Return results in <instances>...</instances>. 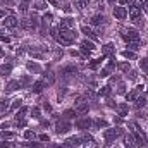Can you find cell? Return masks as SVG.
I'll list each match as a JSON object with an SVG mask.
<instances>
[{"instance_id":"obj_1","label":"cell","mask_w":148,"mask_h":148,"mask_svg":"<svg viewBox=\"0 0 148 148\" xmlns=\"http://www.w3.org/2000/svg\"><path fill=\"white\" fill-rule=\"evenodd\" d=\"M140 12H141V3H131L129 5V17H131V21H138L140 19Z\"/></svg>"},{"instance_id":"obj_33","label":"cell","mask_w":148,"mask_h":148,"mask_svg":"<svg viewBox=\"0 0 148 148\" xmlns=\"http://www.w3.org/2000/svg\"><path fill=\"white\" fill-rule=\"evenodd\" d=\"M31 116H33L34 119H40V109H36V107L31 109Z\"/></svg>"},{"instance_id":"obj_16","label":"cell","mask_w":148,"mask_h":148,"mask_svg":"<svg viewBox=\"0 0 148 148\" xmlns=\"http://www.w3.org/2000/svg\"><path fill=\"white\" fill-rule=\"evenodd\" d=\"M114 50H116V47H114V43H107V45L103 47V53H105V55H110V53H112Z\"/></svg>"},{"instance_id":"obj_7","label":"cell","mask_w":148,"mask_h":148,"mask_svg":"<svg viewBox=\"0 0 148 148\" xmlns=\"http://www.w3.org/2000/svg\"><path fill=\"white\" fill-rule=\"evenodd\" d=\"M114 16H116L117 19H121V21H122V19H126L128 10H126L124 7H116V9H114Z\"/></svg>"},{"instance_id":"obj_9","label":"cell","mask_w":148,"mask_h":148,"mask_svg":"<svg viewBox=\"0 0 148 148\" xmlns=\"http://www.w3.org/2000/svg\"><path fill=\"white\" fill-rule=\"evenodd\" d=\"M90 22H91L93 26H100V24H103V22H105V17H103V16H100V14H95V16L90 19Z\"/></svg>"},{"instance_id":"obj_41","label":"cell","mask_w":148,"mask_h":148,"mask_svg":"<svg viewBox=\"0 0 148 148\" xmlns=\"http://www.w3.org/2000/svg\"><path fill=\"white\" fill-rule=\"evenodd\" d=\"M0 41H3V43H9V41H10V38H9V36H0Z\"/></svg>"},{"instance_id":"obj_49","label":"cell","mask_w":148,"mask_h":148,"mask_svg":"<svg viewBox=\"0 0 148 148\" xmlns=\"http://www.w3.org/2000/svg\"><path fill=\"white\" fill-rule=\"evenodd\" d=\"M107 2H109V3H114V2H116V0H107Z\"/></svg>"},{"instance_id":"obj_12","label":"cell","mask_w":148,"mask_h":148,"mask_svg":"<svg viewBox=\"0 0 148 148\" xmlns=\"http://www.w3.org/2000/svg\"><path fill=\"white\" fill-rule=\"evenodd\" d=\"M81 31H83L86 36H90L91 40H97V34H95V31H93L91 28H88V26H83V28H81Z\"/></svg>"},{"instance_id":"obj_28","label":"cell","mask_w":148,"mask_h":148,"mask_svg":"<svg viewBox=\"0 0 148 148\" xmlns=\"http://www.w3.org/2000/svg\"><path fill=\"white\" fill-rule=\"evenodd\" d=\"M52 19H53V16H52L50 12H45V14H43V22H50Z\"/></svg>"},{"instance_id":"obj_10","label":"cell","mask_w":148,"mask_h":148,"mask_svg":"<svg viewBox=\"0 0 148 148\" xmlns=\"http://www.w3.org/2000/svg\"><path fill=\"white\" fill-rule=\"evenodd\" d=\"M74 110H76V114H79V116H81V114H86V112H88V103L81 102V103H78V105H76V109H74Z\"/></svg>"},{"instance_id":"obj_15","label":"cell","mask_w":148,"mask_h":148,"mask_svg":"<svg viewBox=\"0 0 148 148\" xmlns=\"http://www.w3.org/2000/svg\"><path fill=\"white\" fill-rule=\"evenodd\" d=\"M66 145L67 147H78V145H81V138H69L66 141Z\"/></svg>"},{"instance_id":"obj_24","label":"cell","mask_w":148,"mask_h":148,"mask_svg":"<svg viewBox=\"0 0 148 148\" xmlns=\"http://www.w3.org/2000/svg\"><path fill=\"white\" fill-rule=\"evenodd\" d=\"M74 2H76L78 9H84V7L88 5V2H90V0H74Z\"/></svg>"},{"instance_id":"obj_11","label":"cell","mask_w":148,"mask_h":148,"mask_svg":"<svg viewBox=\"0 0 148 148\" xmlns=\"http://www.w3.org/2000/svg\"><path fill=\"white\" fill-rule=\"evenodd\" d=\"M17 88H21V83H19V81H10V83L7 84L5 91H7V93H10V91H16Z\"/></svg>"},{"instance_id":"obj_17","label":"cell","mask_w":148,"mask_h":148,"mask_svg":"<svg viewBox=\"0 0 148 148\" xmlns=\"http://www.w3.org/2000/svg\"><path fill=\"white\" fill-rule=\"evenodd\" d=\"M145 105H147V98H145V97H138V98H136V107L141 109V107H145Z\"/></svg>"},{"instance_id":"obj_35","label":"cell","mask_w":148,"mask_h":148,"mask_svg":"<svg viewBox=\"0 0 148 148\" xmlns=\"http://www.w3.org/2000/svg\"><path fill=\"white\" fill-rule=\"evenodd\" d=\"M64 116H66L67 119H71V117H74V116H76V110H66V112H64Z\"/></svg>"},{"instance_id":"obj_25","label":"cell","mask_w":148,"mask_h":148,"mask_svg":"<svg viewBox=\"0 0 148 148\" xmlns=\"http://www.w3.org/2000/svg\"><path fill=\"white\" fill-rule=\"evenodd\" d=\"M62 72H64V74H67V72H76V66H67V67L62 69Z\"/></svg>"},{"instance_id":"obj_5","label":"cell","mask_w":148,"mask_h":148,"mask_svg":"<svg viewBox=\"0 0 148 148\" xmlns=\"http://www.w3.org/2000/svg\"><path fill=\"white\" fill-rule=\"evenodd\" d=\"M95 48H97V47L93 45V41H88V40H84V41L81 43V50H83L86 55H90V52H93Z\"/></svg>"},{"instance_id":"obj_23","label":"cell","mask_w":148,"mask_h":148,"mask_svg":"<svg viewBox=\"0 0 148 148\" xmlns=\"http://www.w3.org/2000/svg\"><path fill=\"white\" fill-rule=\"evenodd\" d=\"M21 105H22V100H21V98H17V100H14V103L10 105V110H16V109H19Z\"/></svg>"},{"instance_id":"obj_26","label":"cell","mask_w":148,"mask_h":148,"mask_svg":"<svg viewBox=\"0 0 148 148\" xmlns=\"http://www.w3.org/2000/svg\"><path fill=\"white\" fill-rule=\"evenodd\" d=\"M95 128H107V122L102 121V119H97L95 121Z\"/></svg>"},{"instance_id":"obj_36","label":"cell","mask_w":148,"mask_h":148,"mask_svg":"<svg viewBox=\"0 0 148 148\" xmlns=\"http://www.w3.org/2000/svg\"><path fill=\"white\" fill-rule=\"evenodd\" d=\"M24 138H26V140H33V138H34V133H33V131H26V133H24Z\"/></svg>"},{"instance_id":"obj_21","label":"cell","mask_w":148,"mask_h":148,"mask_svg":"<svg viewBox=\"0 0 148 148\" xmlns=\"http://www.w3.org/2000/svg\"><path fill=\"white\" fill-rule=\"evenodd\" d=\"M140 66H141L143 72H145V74H148V57H147V59H143V60L140 62Z\"/></svg>"},{"instance_id":"obj_45","label":"cell","mask_w":148,"mask_h":148,"mask_svg":"<svg viewBox=\"0 0 148 148\" xmlns=\"http://www.w3.org/2000/svg\"><path fill=\"white\" fill-rule=\"evenodd\" d=\"M9 126H10V124H9V122H3V124H2V126H0V129H3V131H5V129H7V128H9Z\"/></svg>"},{"instance_id":"obj_3","label":"cell","mask_w":148,"mask_h":148,"mask_svg":"<svg viewBox=\"0 0 148 148\" xmlns=\"http://www.w3.org/2000/svg\"><path fill=\"white\" fill-rule=\"evenodd\" d=\"M119 134H121V129H119V128H116V129H107V131L103 133V138H105L107 143H112Z\"/></svg>"},{"instance_id":"obj_38","label":"cell","mask_w":148,"mask_h":148,"mask_svg":"<svg viewBox=\"0 0 148 148\" xmlns=\"http://www.w3.org/2000/svg\"><path fill=\"white\" fill-rule=\"evenodd\" d=\"M0 148H14V145L9 143V141H5V143H0Z\"/></svg>"},{"instance_id":"obj_14","label":"cell","mask_w":148,"mask_h":148,"mask_svg":"<svg viewBox=\"0 0 148 148\" xmlns=\"http://www.w3.org/2000/svg\"><path fill=\"white\" fill-rule=\"evenodd\" d=\"M43 84H45V83H43L41 79H40V81H36V83L33 84V88H31V91H33V93H40V91L43 90Z\"/></svg>"},{"instance_id":"obj_19","label":"cell","mask_w":148,"mask_h":148,"mask_svg":"<svg viewBox=\"0 0 148 148\" xmlns=\"http://www.w3.org/2000/svg\"><path fill=\"white\" fill-rule=\"evenodd\" d=\"M21 147L22 148H43V145H40V143H21Z\"/></svg>"},{"instance_id":"obj_47","label":"cell","mask_w":148,"mask_h":148,"mask_svg":"<svg viewBox=\"0 0 148 148\" xmlns=\"http://www.w3.org/2000/svg\"><path fill=\"white\" fill-rule=\"evenodd\" d=\"M141 5H143V9H145V12L148 14V2H145V3H141Z\"/></svg>"},{"instance_id":"obj_20","label":"cell","mask_w":148,"mask_h":148,"mask_svg":"<svg viewBox=\"0 0 148 148\" xmlns=\"http://www.w3.org/2000/svg\"><path fill=\"white\" fill-rule=\"evenodd\" d=\"M133 141H134V138H133V136H126V143H124V147H126V148H134Z\"/></svg>"},{"instance_id":"obj_29","label":"cell","mask_w":148,"mask_h":148,"mask_svg":"<svg viewBox=\"0 0 148 148\" xmlns=\"http://www.w3.org/2000/svg\"><path fill=\"white\" fill-rule=\"evenodd\" d=\"M100 64H102V59H97V60H93V62L90 64V69H97Z\"/></svg>"},{"instance_id":"obj_27","label":"cell","mask_w":148,"mask_h":148,"mask_svg":"<svg viewBox=\"0 0 148 148\" xmlns=\"http://www.w3.org/2000/svg\"><path fill=\"white\" fill-rule=\"evenodd\" d=\"M7 107H9V100L7 98H2L0 100V110H5Z\"/></svg>"},{"instance_id":"obj_50","label":"cell","mask_w":148,"mask_h":148,"mask_svg":"<svg viewBox=\"0 0 148 148\" xmlns=\"http://www.w3.org/2000/svg\"><path fill=\"white\" fill-rule=\"evenodd\" d=\"M2 55H3V52H2V50H0V57H2Z\"/></svg>"},{"instance_id":"obj_48","label":"cell","mask_w":148,"mask_h":148,"mask_svg":"<svg viewBox=\"0 0 148 148\" xmlns=\"http://www.w3.org/2000/svg\"><path fill=\"white\" fill-rule=\"evenodd\" d=\"M3 16H5V12H3V10H0V17H3Z\"/></svg>"},{"instance_id":"obj_4","label":"cell","mask_w":148,"mask_h":148,"mask_svg":"<svg viewBox=\"0 0 148 148\" xmlns=\"http://www.w3.org/2000/svg\"><path fill=\"white\" fill-rule=\"evenodd\" d=\"M69 129H71V124H69V122H66V121L57 122V126H55V131H57L59 134H66Z\"/></svg>"},{"instance_id":"obj_6","label":"cell","mask_w":148,"mask_h":148,"mask_svg":"<svg viewBox=\"0 0 148 148\" xmlns=\"http://www.w3.org/2000/svg\"><path fill=\"white\" fill-rule=\"evenodd\" d=\"M17 24H19V21H17L14 16H9V17L3 19V26H5V28H16Z\"/></svg>"},{"instance_id":"obj_32","label":"cell","mask_w":148,"mask_h":148,"mask_svg":"<svg viewBox=\"0 0 148 148\" xmlns=\"http://www.w3.org/2000/svg\"><path fill=\"white\" fill-rule=\"evenodd\" d=\"M100 95H105V97L110 95V86H103V88L100 90Z\"/></svg>"},{"instance_id":"obj_13","label":"cell","mask_w":148,"mask_h":148,"mask_svg":"<svg viewBox=\"0 0 148 148\" xmlns=\"http://www.w3.org/2000/svg\"><path fill=\"white\" fill-rule=\"evenodd\" d=\"M10 71H12V64H3V66H0V76H7Z\"/></svg>"},{"instance_id":"obj_8","label":"cell","mask_w":148,"mask_h":148,"mask_svg":"<svg viewBox=\"0 0 148 148\" xmlns=\"http://www.w3.org/2000/svg\"><path fill=\"white\" fill-rule=\"evenodd\" d=\"M91 126V121L88 119V117H84V119H79L78 122H76V128L78 129H88Z\"/></svg>"},{"instance_id":"obj_34","label":"cell","mask_w":148,"mask_h":148,"mask_svg":"<svg viewBox=\"0 0 148 148\" xmlns=\"http://www.w3.org/2000/svg\"><path fill=\"white\" fill-rule=\"evenodd\" d=\"M119 69H121V71H129V64H128V62H121V64H119Z\"/></svg>"},{"instance_id":"obj_37","label":"cell","mask_w":148,"mask_h":148,"mask_svg":"<svg viewBox=\"0 0 148 148\" xmlns=\"http://www.w3.org/2000/svg\"><path fill=\"white\" fill-rule=\"evenodd\" d=\"M128 76H129V79H131V81H136V78H138V74H136V71H131V72L128 74Z\"/></svg>"},{"instance_id":"obj_46","label":"cell","mask_w":148,"mask_h":148,"mask_svg":"<svg viewBox=\"0 0 148 148\" xmlns=\"http://www.w3.org/2000/svg\"><path fill=\"white\" fill-rule=\"evenodd\" d=\"M43 109H45V110H48V112H50V110H52V107H50V105H48V103H43Z\"/></svg>"},{"instance_id":"obj_40","label":"cell","mask_w":148,"mask_h":148,"mask_svg":"<svg viewBox=\"0 0 148 148\" xmlns=\"http://www.w3.org/2000/svg\"><path fill=\"white\" fill-rule=\"evenodd\" d=\"M62 9H64V12H71V7H69V3H64V5H62Z\"/></svg>"},{"instance_id":"obj_30","label":"cell","mask_w":148,"mask_h":148,"mask_svg":"<svg viewBox=\"0 0 148 148\" xmlns=\"http://www.w3.org/2000/svg\"><path fill=\"white\" fill-rule=\"evenodd\" d=\"M128 48H131V50H138V48H140V43H138V41H133V43H128Z\"/></svg>"},{"instance_id":"obj_2","label":"cell","mask_w":148,"mask_h":148,"mask_svg":"<svg viewBox=\"0 0 148 148\" xmlns=\"http://www.w3.org/2000/svg\"><path fill=\"white\" fill-rule=\"evenodd\" d=\"M122 38H124L128 43H133V41H138V40H140V34H138L136 29H124Z\"/></svg>"},{"instance_id":"obj_31","label":"cell","mask_w":148,"mask_h":148,"mask_svg":"<svg viewBox=\"0 0 148 148\" xmlns=\"http://www.w3.org/2000/svg\"><path fill=\"white\" fill-rule=\"evenodd\" d=\"M122 55H124V59H134L136 55L133 53V52H129V50H126V52H122Z\"/></svg>"},{"instance_id":"obj_44","label":"cell","mask_w":148,"mask_h":148,"mask_svg":"<svg viewBox=\"0 0 148 148\" xmlns=\"http://www.w3.org/2000/svg\"><path fill=\"white\" fill-rule=\"evenodd\" d=\"M34 7H36V9H43V7H45V3H43V2H38Z\"/></svg>"},{"instance_id":"obj_22","label":"cell","mask_w":148,"mask_h":148,"mask_svg":"<svg viewBox=\"0 0 148 148\" xmlns=\"http://www.w3.org/2000/svg\"><path fill=\"white\" fill-rule=\"evenodd\" d=\"M28 69H29L31 72H40V66H36V64H33V62L28 64Z\"/></svg>"},{"instance_id":"obj_43","label":"cell","mask_w":148,"mask_h":148,"mask_svg":"<svg viewBox=\"0 0 148 148\" xmlns=\"http://www.w3.org/2000/svg\"><path fill=\"white\" fill-rule=\"evenodd\" d=\"M40 140H41V141H48L50 138H48V134H41V136H40Z\"/></svg>"},{"instance_id":"obj_18","label":"cell","mask_w":148,"mask_h":148,"mask_svg":"<svg viewBox=\"0 0 148 148\" xmlns=\"http://www.w3.org/2000/svg\"><path fill=\"white\" fill-rule=\"evenodd\" d=\"M117 112H119V116H126V114H128V105H126V103H121V105L117 107Z\"/></svg>"},{"instance_id":"obj_39","label":"cell","mask_w":148,"mask_h":148,"mask_svg":"<svg viewBox=\"0 0 148 148\" xmlns=\"http://www.w3.org/2000/svg\"><path fill=\"white\" fill-rule=\"evenodd\" d=\"M48 2H50V3H52L53 7H57V9H60V7H62V5H60V3H59L57 0H48Z\"/></svg>"},{"instance_id":"obj_42","label":"cell","mask_w":148,"mask_h":148,"mask_svg":"<svg viewBox=\"0 0 148 148\" xmlns=\"http://www.w3.org/2000/svg\"><path fill=\"white\" fill-rule=\"evenodd\" d=\"M16 134L14 133H3V138H14Z\"/></svg>"}]
</instances>
